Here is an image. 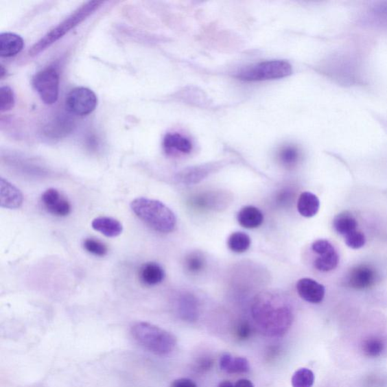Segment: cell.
Wrapping results in <instances>:
<instances>
[{
	"label": "cell",
	"mask_w": 387,
	"mask_h": 387,
	"mask_svg": "<svg viewBox=\"0 0 387 387\" xmlns=\"http://www.w3.org/2000/svg\"><path fill=\"white\" fill-rule=\"evenodd\" d=\"M130 333L137 344L156 355H168L177 345L173 333L151 323L137 322L131 327Z\"/></svg>",
	"instance_id": "obj_3"
},
{
	"label": "cell",
	"mask_w": 387,
	"mask_h": 387,
	"mask_svg": "<svg viewBox=\"0 0 387 387\" xmlns=\"http://www.w3.org/2000/svg\"><path fill=\"white\" fill-rule=\"evenodd\" d=\"M279 158L283 165L292 167L300 159V152L293 145H288L282 148L279 154Z\"/></svg>",
	"instance_id": "obj_27"
},
{
	"label": "cell",
	"mask_w": 387,
	"mask_h": 387,
	"mask_svg": "<svg viewBox=\"0 0 387 387\" xmlns=\"http://www.w3.org/2000/svg\"><path fill=\"white\" fill-rule=\"evenodd\" d=\"M344 241L349 248L354 250L360 249L366 243V237L358 230L344 236Z\"/></svg>",
	"instance_id": "obj_33"
},
{
	"label": "cell",
	"mask_w": 387,
	"mask_h": 387,
	"mask_svg": "<svg viewBox=\"0 0 387 387\" xmlns=\"http://www.w3.org/2000/svg\"><path fill=\"white\" fill-rule=\"evenodd\" d=\"M163 148L169 155L187 154L192 151L191 141L180 133H167L163 141Z\"/></svg>",
	"instance_id": "obj_11"
},
{
	"label": "cell",
	"mask_w": 387,
	"mask_h": 387,
	"mask_svg": "<svg viewBox=\"0 0 387 387\" xmlns=\"http://www.w3.org/2000/svg\"><path fill=\"white\" fill-rule=\"evenodd\" d=\"M218 387H235V384H233L232 382H230L229 381H224L221 382Z\"/></svg>",
	"instance_id": "obj_40"
},
{
	"label": "cell",
	"mask_w": 387,
	"mask_h": 387,
	"mask_svg": "<svg viewBox=\"0 0 387 387\" xmlns=\"http://www.w3.org/2000/svg\"><path fill=\"white\" fill-rule=\"evenodd\" d=\"M98 105L95 93L86 87L74 88L66 96L65 108L72 115L84 117L93 113Z\"/></svg>",
	"instance_id": "obj_7"
},
{
	"label": "cell",
	"mask_w": 387,
	"mask_h": 387,
	"mask_svg": "<svg viewBox=\"0 0 387 387\" xmlns=\"http://www.w3.org/2000/svg\"><path fill=\"white\" fill-rule=\"evenodd\" d=\"M320 208L318 198L309 191L303 192L297 202V210L303 217L310 218L316 215Z\"/></svg>",
	"instance_id": "obj_19"
},
{
	"label": "cell",
	"mask_w": 387,
	"mask_h": 387,
	"mask_svg": "<svg viewBox=\"0 0 387 387\" xmlns=\"http://www.w3.org/2000/svg\"><path fill=\"white\" fill-rule=\"evenodd\" d=\"M131 209L139 219L157 232L169 233L176 228L174 213L159 200L138 198L132 200Z\"/></svg>",
	"instance_id": "obj_2"
},
{
	"label": "cell",
	"mask_w": 387,
	"mask_h": 387,
	"mask_svg": "<svg viewBox=\"0 0 387 387\" xmlns=\"http://www.w3.org/2000/svg\"><path fill=\"white\" fill-rule=\"evenodd\" d=\"M251 314L260 331L269 337H281L292 327V304L288 296L277 290L257 294L251 305Z\"/></svg>",
	"instance_id": "obj_1"
},
{
	"label": "cell",
	"mask_w": 387,
	"mask_h": 387,
	"mask_svg": "<svg viewBox=\"0 0 387 387\" xmlns=\"http://www.w3.org/2000/svg\"><path fill=\"white\" fill-rule=\"evenodd\" d=\"M73 124L68 119L61 118L56 122L51 123L48 128H47V134L49 135H54V137H62V134L68 133L71 130Z\"/></svg>",
	"instance_id": "obj_30"
},
{
	"label": "cell",
	"mask_w": 387,
	"mask_h": 387,
	"mask_svg": "<svg viewBox=\"0 0 387 387\" xmlns=\"http://www.w3.org/2000/svg\"><path fill=\"white\" fill-rule=\"evenodd\" d=\"M251 244L248 235L242 232H236L231 235L228 239V248L237 254L247 251Z\"/></svg>",
	"instance_id": "obj_23"
},
{
	"label": "cell",
	"mask_w": 387,
	"mask_h": 387,
	"mask_svg": "<svg viewBox=\"0 0 387 387\" xmlns=\"http://www.w3.org/2000/svg\"><path fill=\"white\" fill-rule=\"evenodd\" d=\"M339 263V255L336 252L331 254L318 256L314 262L317 270L322 272H331L338 267Z\"/></svg>",
	"instance_id": "obj_24"
},
{
	"label": "cell",
	"mask_w": 387,
	"mask_h": 387,
	"mask_svg": "<svg viewBox=\"0 0 387 387\" xmlns=\"http://www.w3.org/2000/svg\"><path fill=\"white\" fill-rule=\"evenodd\" d=\"M385 344L383 340L378 338H371L364 342L363 351L364 354L372 358L382 355L384 351Z\"/></svg>",
	"instance_id": "obj_29"
},
{
	"label": "cell",
	"mask_w": 387,
	"mask_h": 387,
	"mask_svg": "<svg viewBox=\"0 0 387 387\" xmlns=\"http://www.w3.org/2000/svg\"><path fill=\"white\" fill-rule=\"evenodd\" d=\"M171 387H198L197 384L192 381V379L188 378H180L176 379Z\"/></svg>",
	"instance_id": "obj_36"
},
{
	"label": "cell",
	"mask_w": 387,
	"mask_h": 387,
	"mask_svg": "<svg viewBox=\"0 0 387 387\" xmlns=\"http://www.w3.org/2000/svg\"><path fill=\"white\" fill-rule=\"evenodd\" d=\"M251 334L252 329L248 322H242L237 325L235 335L238 340H246L250 338Z\"/></svg>",
	"instance_id": "obj_35"
},
{
	"label": "cell",
	"mask_w": 387,
	"mask_h": 387,
	"mask_svg": "<svg viewBox=\"0 0 387 387\" xmlns=\"http://www.w3.org/2000/svg\"><path fill=\"white\" fill-rule=\"evenodd\" d=\"M92 227L94 230L108 237H115L123 232V226L118 220L108 218L99 217L93 220Z\"/></svg>",
	"instance_id": "obj_17"
},
{
	"label": "cell",
	"mask_w": 387,
	"mask_h": 387,
	"mask_svg": "<svg viewBox=\"0 0 387 387\" xmlns=\"http://www.w3.org/2000/svg\"><path fill=\"white\" fill-rule=\"evenodd\" d=\"M205 259L200 253L194 252L186 257L185 260V269L192 274L202 272L205 266Z\"/></svg>",
	"instance_id": "obj_28"
},
{
	"label": "cell",
	"mask_w": 387,
	"mask_h": 387,
	"mask_svg": "<svg viewBox=\"0 0 387 387\" xmlns=\"http://www.w3.org/2000/svg\"><path fill=\"white\" fill-rule=\"evenodd\" d=\"M290 198H292V195H290V193L289 191H285L283 193H281V195L279 196V202L281 203L284 202H289Z\"/></svg>",
	"instance_id": "obj_39"
},
{
	"label": "cell",
	"mask_w": 387,
	"mask_h": 387,
	"mask_svg": "<svg viewBox=\"0 0 387 387\" xmlns=\"http://www.w3.org/2000/svg\"><path fill=\"white\" fill-rule=\"evenodd\" d=\"M364 23L371 26L387 27V2L371 6L363 18Z\"/></svg>",
	"instance_id": "obj_20"
},
{
	"label": "cell",
	"mask_w": 387,
	"mask_h": 387,
	"mask_svg": "<svg viewBox=\"0 0 387 387\" xmlns=\"http://www.w3.org/2000/svg\"><path fill=\"white\" fill-rule=\"evenodd\" d=\"M102 4V1H89L84 3L71 14L69 18L62 21L61 24L51 30L40 40L35 43L34 47L30 49L29 55L36 56L42 53L43 51L50 47L51 44L61 39L71 29L77 27L81 22L86 20L91 14L98 10Z\"/></svg>",
	"instance_id": "obj_4"
},
{
	"label": "cell",
	"mask_w": 387,
	"mask_h": 387,
	"mask_svg": "<svg viewBox=\"0 0 387 387\" xmlns=\"http://www.w3.org/2000/svg\"><path fill=\"white\" fill-rule=\"evenodd\" d=\"M333 227L335 232L344 237L357 230L358 222L352 213L342 212L334 218Z\"/></svg>",
	"instance_id": "obj_21"
},
{
	"label": "cell",
	"mask_w": 387,
	"mask_h": 387,
	"mask_svg": "<svg viewBox=\"0 0 387 387\" xmlns=\"http://www.w3.org/2000/svg\"><path fill=\"white\" fill-rule=\"evenodd\" d=\"M218 198L213 193L200 194L191 199V204L199 209H213L220 204Z\"/></svg>",
	"instance_id": "obj_26"
},
{
	"label": "cell",
	"mask_w": 387,
	"mask_h": 387,
	"mask_svg": "<svg viewBox=\"0 0 387 387\" xmlns=\"http://www.w3.org/2000/svg\"><path fill=\"white\" fill-rule=\"evenodd\" d=\"M0 187H1V197H0L1 207L11 210L18 209L23 204V195L16 186L1 178Z\"/></svg>",
	"instance_id": "obj_12"
},
{
	"label": "cell",
	"mask_w": 387,
	"mask_h": 387,
	"mask_svg": "<svg viewBox=\"0 0 387 387\" xmlns=\"http://www.w3.org/2000/svg\"><path fill=\"white\" fill-rule=\"evenodd\" d=\"M220 367L228 374H246L250 371V363L244 357L225 353L220 357Z\"/></svg>",
	"instance_id": "obj_16"
},
{
	"label": "cell",
	"mask_w": 387,
	"mask_h": 387,
	"mask_svg": "<svg viewBox=\"0 0 387 387\" xmlns=\"http://www.w3.org/2000/svg\"><path fill=\"white\" fill-rule=\"evenodd\" d=\"M176 309L178 316L186 322H196L198 316V303L195 296L183 294L177 300Z\"/></svg>",
	"instance_id": "obj_13"
},
{
	"label": "cell",
	"mask_w": 387,
	"mask_h": 387,
	"mask_svg": "<svg viewBox=\"0 0 387 387\" xmlns=\"http://www.w3.org/2000/svg\"><path fill=\"white\" fill-rule=\"evenodd\" d=\"M24 46V40L16 34L3 33L0 35V56L3 58L18 55Z\"/></svg>",
	"instance_id": "obj_14"
},
{
	"label": "cell",
	"mask_w": 387,
	"mask_h": 387,
	"mask_svg": "<svg viewBox=\"0 0 387 387\" xmlns=\"http://www.w3.org/2000/svg\"><path fill=\"white\" fill-rule=\"evenodd\" d=\"M16 103L14 94L10 86H2L0 89V111L5 113L12 109Z\"/></svg>",
	"instance_id": "obj_31"
},
{
	"label": "cell",
	"mask_w": 387,
	"mask_h": 387,
	"mask_svg": "<svg viewBox=\"0 0 387 387\" xmlns=\"http://www.w3.org/2000/svg\"><path fill=\"white\" fill-rule=\"evenodd\" d=\"M165 270L157 263H146L140 268L139 279L145 285H157L165 279Z\"/></svg>",
	"instance_id": "obj_15"
},
{
	"label": "cell",
	"mask_w": 387,
	"mask_h": 387,
	"mask_svg": "<svg viewBox=\"0 0 387 387\" xmlns=\"http://www.w3.org/2000/svg\"><path fill=\"white\" fill-rule=\"evenodd\" d=\"M312 250L318 256L331 254V253L336 252L333 244L325 239H319L312 244Z\"/></svg>",
	"instance_id": "obj_34"
},
{
	"label": "cell",
	"mask_w": 387,
	"mask_h": 387,
	"mask_svg": "<svg viewBox=\"0 0 387 387\" xmlns=\"http://www.w3.org/2000/svg\"><path fill=\"white\" fill-rule=\"evenodd\" d=\"M296 290L302 299L310 303L318 304L325 298V287L314 279L307 278L299 280Z\"/></svg>",
	"instance_id": "obj_10"
},
{
	"label": "cell",
	"mask_w": 387,
	"mask_h": 387,
	"mask_svg": "<svg viewBox=\"0 0 387 387\" xmlns=\"http://www.w3.org/2000/svg\"><path fill=\"white\" fill-rule=\"evenodd\" d=\"M212 165H204L185 169L180 174V180L186 184H194L204 180L213 170Z\"/></svg>",
	"instance_id": "obj_22"
},
{
	"label": "cell",
	"mask_w": 387,
	"mask_h": 387,
	"mask_svg": "<svg viewBox=\"0 0 387 387\" xmlns=\"http://www.w3.org/2000/svg\"><path fill=\"white\" fill-rule=\"evenodd\" d=\"M315 383V375L311 370L303 368L295 371L292 378L293 387H312Z\"/></svg>",
	"instance_id": "obj_25"
},
{
	"label": "cell",
	"mask_w": 387,
	"mask_h": 387,
	"mask_svg": "<svg viewBox=\"0 0 387 387\" xmlns=\"http://www.w3.org/2000/svg\"><path fill=\"white\" fill-rule=\"evenodd\" d=\"M42 202L46 209L56 217H66L71 211L68 199L56 189H49L42 195Z\"/></svg>",
	"instance_id": "obj_8"
},
{
	"label": "cell",
	"mask_w": 387,
	"mask_h": 387,
	"mask_svg": "<svg viewBox=\"0 0 387 387\" xmlns=\"http://www.w3.org/2000/svg\"><path fill=\"white\" fill-rule=\"evenodd\" d=\"M263 214L257 207L247 206L237 213V221L239 224L246 228H256L263 224Z\"/></svg>",
	"instance_id": "obj_18"
},
{
	"label": "cell",
	"mask_w": 387,
	"mask_h": 387,
	"mask_svg": "<svg viewBox=\"0 0 387 387\" xmlns=\"http://www.w3.org/2000/svg\"><path fill=\"white\" fill-rule=\"evenodd\" d=\"M377 273L373 268L368 265L357 266L349 272L348 285L353 289L364 290L375 285Z\"/></svg>",
	"instance_id": "obj_9"
},
{
	"label": "cell",
	"mask_w": 387,
	"mask_h": 387,
	"mask_svg": "<svg viewBox=\"0 0 387 387\" xmlns=\"http://www.w3.org/2000/svg\"><path fill=\"white\" fill-rule=\"evenodd\" d=\"M33 86L47 105H54L58 99L59 73L56 69L49 67L35 74Z\"/></svg>",
	"instance_id": "obj_6"
},
{
	"label": "cell",
	"mask_w": 387,
	"mask_h": 387,
	"mask_svg": "<svg viewBox=\"0 0 387 387\" xmlns=\"http://www.w3.org/2000/svg\"><path fill=\"white\" fill-rule=\"evenodd\" d=\"M213 366V361L211 359L200 360L198 362V368L202 371L210 370Z\"/></svg>",
	"instance_id": "obj_37"
},
{
	"label": "cell",
	"mask_w": 387,
	"mask_h": 387,
	"mask_svg": "<svg viewBox=\"0 0 387 387\" xmlns=\"http://www.w3.org/2000/svg\"><path fill=\"white\" fill-rule=\"evenodd\" d=\"M292 73V67L288 62L273 60L248 67L238 73L237 78L244 81H263L285 78Z\"/></svg>",
	"instance_id": "obj_5"
},
{
	"label": "cell",
	"mask_w": 387,
	"mask_h": 387,
	"mask_svg": "<svg viewBox=\"0 0 387 387\" xmlns=\"http://www.w3.org/2000/svg\"><path fill=\"white\" fill-rule=\"evenodd\" d=\"M235 387H255V386L250 379H241L236 382Z\"/></svg>",
	"instance_id": "obj_38"
},
{
	"label": "cell",
	"mask_w": 387,
	"mask_h": 387,
	"mask_svg": "<svg viewBox=\"0 0 387 387\" xmlns=\"http://www.w3.org/2000/svg\"><path fill=\"white\" fill-rule=\"evenodd\" d=\"M84 249L97 257H104L107 255L108 248L102 242L93 239V238H87L84 242Z\"/></svg>",
	"instance_id": "obj_32"
}]
</instances>
